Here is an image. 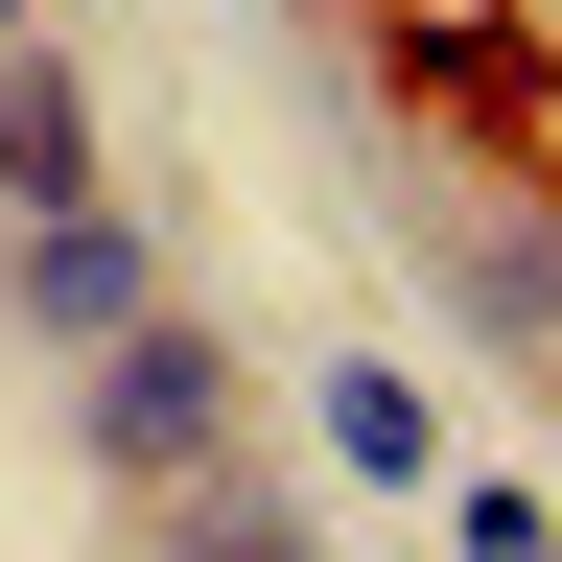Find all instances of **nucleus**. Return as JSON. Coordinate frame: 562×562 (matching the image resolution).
Here are the masks:
<instances>
[{"mask_svg":"<svg viewBox=\"0 0 562 562\" xmlns=\"http://www.w3.org/2000/svg\"><path fill=\"white\" fill-rule=\"evenodd\" d=\"M235 422H258V375H235V328H211V305H140L117 351H70V446H94V492L235 469Z\"/></svg>","mask_w":562,"mask_h":562,"instance_id":"nucleus-1","label":"nucleus"},{"mask_svg":"<svg viewBox=\"0 0 562 562\" xmlns=\"http://www.w3.org/2000/svg\"><path fill=\"white\" fill-rule=\"evenodd\" d=\"M140 305H188V281H165V211H117V188H70V211H0V328H24L47 375H70V351H117Z\"/></svg>","mask_w":562,"mask_h":562,"instance_id":"nucleus-2","label":"nucleus"},{"mask_svg":"<svg viewBox=\"0 0 562 562\" xmlns=\"http://www.w3.org/2000/svg\"><path fill=\"white\" fill-rule=\"evenodd\" d=\"M446 281H469V328L516 351V375H562V188H516V211H469V235H446Z\"/></svg>","mask_w":562,"mask_h":562,"instance_id":"nucleus-3","label":"nucleus"},{"mask_svg":"<svg viewBox=\"0 0 562 562\" xmlns=\"http://www.w3.org/2000/svg\"><path fill=\"white\" fill-rule=\"evenodd\" d=\"M70 188H117L94 165V70L24 24V47H0V211H70Z\"/></svg>","mask_w":562,"mask_h":562,"instance_id":"nucleus-4","label":"nucleus"},{"mask_svg":"<svg viewBox=\"0 0 562 562\" xmlns=\"http://www.w3.org/2000/svg\"><path fill=\"white\" fill-rule=\"evenodd\" d=\"M305 422H328V469H351V492H446V422H422L398 351H328V398H305Z\"/></svg>","mask_w":562,"mask_h":562,"instance_id":"nucleus-5","label":"nucleus"},{"mask_svg":"<svg viewBox=\"0 0 562 562\" xmlns=\"http://www.w3.org/2000/svg\"><path fill=\"white\" fill-rule=\"evenodd\" d=\"M140 562H328V516L258 469H188V492H140Z\"/></svg>","mask_w":562,"mask_h":562,"instance_id":"nucleus-6","label":"nucleus"},{"mask_svg":"<svg viewBox=\"0 0 562 562\" xmlns=\"http://www.w3.org/2000/svg\"><path fill=\"white\" fill-rule=\"evenodd\" d=\"M24 24H47V0H0V47H24Z\"/></svg>","mask_w":562,"mask_h":562,"instance_id":"nucleus-7","label":"nucleus"},{"mask_svg":"<svg viewBox=\"0 0 562 562\" xmlns=\"http://www.w3.org/2000/svg\"><path fill=\"white\" fill-rule=\"evenodd\" d=\"M539 562H562V539H539Z\"/></svg>","mask_w":562,"mask_h":562,"instance_id":"nucleus-8","label":"nucleus"}]
</instances>
